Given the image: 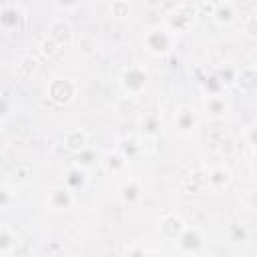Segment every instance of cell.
Instances as JSON below:
<instances>
[{
  "label": "cell",
  "instance_id": "obj_1",
  "mask_svg": "<svg viewBox=\"0 0 257 257\" xmlns=\"http://www.w3.org/2000/svg\"><path fill=\"white\" fill-rule=\"evenodd\" d=\"M177 36H179V34L173 32L167 24H165V26H155V28H151V30L145 34L143 46H145V50L151 52L153 56H165V54H169V52L175 48Z\"/></svg>",
  "mask_w": 257,
  "mask_h": 257
},
{
  "label": "cell",
  "instance_id": "obj_2",
  "mask_svg": "<svg viewBox=\"0 0 257 257\" xmlns=\"http://www.w3.org/2000/svg\"><path fill=\"white\" fill-rule=\"evenodd\" d=\"M195 20H197V8H195L191 2H183V4H179V6L167 16V26H169L173 32L181 34V32H187V30L195 24Z\"/></svg>",
  "mask_w": 257,
  "mask_h": 257
},
{
  "label": "cell",
  "instance_id": "obj_3",
  "mask_svg": "<svg viewBox=\"0 0 257 257\" xmlns=\"http://www.w3.org/2000/svg\"><path fill=\"white\" fill-rule=\"evenodd\" d=\"M120 84L128 96H139L149 84V72L143 66H128L120 74Z\"/></svg>",
  "mask_w": 257,
  "mask_h": 257
},
{
  "label": "cell",
  "instance_id": "obj_4",
  "mask_svg": "<svg viewBox=\"0 0 257 257\" xmlns=\"http://www.w3.org/2000/svg\"><path fill=\"white\" fill-rule=\"evenodd\" d=\"M72 205H74V195H72V189H70V187L58 185V187H52V189L46 193V207H48L52 213L70 211Z\"/></svg>",
  "mask_w": 257,
  "mask_h": 257
},
{
  "label": "cell",
  "instance_id": "obj_5",
  "mask_svg": "<svg viewBox=\"0 0 257 257\" xmlns=\"http://www.w3.org/2000/svg\"><path fill=\"white\" fill-rule=\"evenodd\" d=\"M175 243H177V249L181 253H187V255L201 253V249H203V235H201V231L197 227H185V231L175 239Z\"/></svg>",
  "mask_w": 257,
  "mask_h": 257
},
{
  "label": "cell",
  "instance_id": "obj_6",
  "mask_svg": "<svg viewBox=\"0 0 257 257\" xmlns=\"http://www.w3.org/2000/svg\"><path fill=\"white\" fill-rule=\"evenodd\" d=\"M74 94H76V84L70 78H54L48 86V96L58 104L70 102Z\"/></svg>",
  "mask_w": 257,
  "mask_h": 257
},
{
  "label": "cell",
  "instance_id": "obj_7",
  "mask_svg": "<svg viewBox=\"0 0 257 257\" xmlns=\"http://www.w3.org/2000/svg\"><path fill=\"white\" fill-rule=\"evenodd\" d=\"M197 126H199V116H197L195 108L187 106V104L179 106L177 114H175V128H177V133L189 137V135H193L197 131Z\"/></svg>",
  "mask_w": 257,
  "mask_h": 257
},
{
  "label": "cell",
  "instance_id": "obj_8",
  "mask_svg": "<svg viewBox=\"0 0 257 257\" xmlns=\"http://www.w3.org/2000/svg\"><path fill=\"white\" fill-rule=\"evenodd\" d=\"M185 221L177 215V213H167V215H163V219L159 221V229H161V233H163V237L165 239H169V241H175L183 231H185Z\"/></svg>",
  "mask_w": 257,
  "mask_h": 257
},
{
  "label": "cell",
  "instance_id": "obj_9",
  "mask_svg": "<svg viewBox=\"0 0 257 257\" xmlns=\"http://www.w3.org/2000/svg\"><path fill=\"white\" fill-rule=\"evenodd\" d=\"M48 38H52L58 46H70V42H72V28L64 20H56V22H52V26L48 30Z\"/></svg>",
  "mask_w": 257,
  "mask_h": 257
},
{
  "label": "cell",
  "instance_id": "obj_10",
  "mask_svg": "<svg viewBox=\"0 0 257 257\" xmlns=\"http://www.w3.org/2000/svg\"><path fill=\"white\" fill-rule=\"evenodd\" d=\"M231 171L227 167H213L207 175V181H209V187L213 191H221V189H227L231 185Z\"/></svg>",
  "mask_w": 257,
  "mask_h": 257
},
{
  "label": "cell",
  "instance_id": "obj_11",
  "mask_svg": "<svg viewBox=\"0 0 257 257\" xmlns=\"http://www.w3.org/2000/svg\"><path fill=\"white\" fill-rule=\"evenodd\" d=\"M205 110H207V114L211 118H223L229 112V102L221 94H211L205 100Z\"/></svg>",
  "mask_w": 257,
  "mask_h": 257
},
{
  "label": "cell",
  "instance_id": "obj_12",
  "mask_svg": "<svg viewBox=\"0 0 257 257\" xmlns=\"http://www.w3.org/2000/svg\"><path fill=\"white\" fill-rule=\"evenodd\" d=\"M141 185H139V181H135V179H128V181H124L120 187H118V197H120V201L124 203V205H135L139 199H141Z\"/></svg>",
  "mask_w": 257,
  "mask_h": 257
},
{
  "label": "cell",
  "instance_id": "obj_13",
  "mask_svg": "<svg viewBox=\"0 0 257 257\" xmlns=\"http://www.w3.org/2000/svg\"><path fill=\"white\" fill-rule=\"evenodd\" d=\"M102 165L106 167V171H108V173L118 175V173H122V171L126 169L128 161H126V157H124V155H120V153H106V155H104V159H102Z\"/></svg>",
  "mask_w": 257,
  "mask_h": 257
},
{
  "label": "cell",
  "instance_id": "obj_14",
  "mask_svg": "<svg viewBox=\"0 0 257 257\" xmlns=\"http://www.w3.org/2000/svg\"><path fill=\"white\" fill-rule=\"evenodd\" d=\"M235 18V8L231 2H223V4H217L215 10H213V20L217 24H229L231 20Z\"/></svg>",
  "mask_w": 257,
  "mask_h": 257
},
{
  "label": "cell",
  "instance_id": "obj_15",
  "mask_svg": "<svg viewBox=\"0 0 257 257\" xmlns=\"http://www.w3.org/2000/svg\"><path fill=\"white\" fill-rule=\"evenodd\" d=\"M64 145L70 149V151H82L84 145H86V135L84 131L80 128H72L64 135Z\"/></svg>",
  "mask_w": 257,
  "mask_h": 257
},
{
  "label": "cell",
  "instance_id": "obj_16",
  "mask_svg": "<svg viewBox=\"0 0 257 257\" xmlns=\"http://www.w3.org/2000/svg\"><path fill=\"white\" fill-rule=\"evenodd\" d=\"M159 128H161V122L155 114H145L141 118V131L145 137H155L159 133Z\"/></svg>",
  "mask_w": 257,
  "mask_h": 257
},
{
  "label": "cell",
  "instance_id": "obj_17",
  "mask_svg": "<svg viewBox=\"0 0 257 257\" xmlns=\"http://www.w3.org/2000/svg\"><path fill=\"white\" fill-rule=\"evenodd\" d=\"M16 237L10 233V229L4 225L2 231H0V255H10L12 253V247H16L18 241H14Z\"/></svg>",
  "mask_w": 257,
  "mask_h": 257
},
{
  "label": "cell",
  "instance_id": "obj_18",
  "mask_svg": "<svg viewBox=\"0 0 257 257\" xmlns=\"http://www.w3.org/2000/svg\"><path fill=\"white\" fill-rule=\"evenodd\" d=\"M110 12H112V16H116V18H126V16L131 14V6H128L126 0H114L112 6H110Z\"/></svg>",
  "mask_w": 257,
  "mask_h": 257
},
{
  "label": "cell",
  "instance_id": "obj_19",
  "mask_svg": "<svg viewBox=\"0 0 257 257\" xmlns=\"http://www.w3.org/2000/svg\"><path fill=\"white\" fill-rule=\"evenodd\" d=\"M243 30H245V34H247V36H251V38H257V18H255V16L247 18V20H245V26H243Z\"/></svg>",
  "mask_w": 257,
  "mask_h": 257
},
{
  "label": "cell",
  "instance_id": "obj_20",
  "mask_svg": "<svg viewBox=\"0 0 257 257\" xmlns=\"http://www.w3.org/2000/svg\"><path fill=\"white\" fill-rule=\"evenodd\" d=\"M245 205H247L249 209L257 211V191H249V193L245 195Z\"/></svg>",
  "mask_w": 257,
  "mask_h": 257
},
{
  "label": "cell",
  "instance_id": "obj_21",
  "mask_svg": "<svg viewBox=\"0 0 257 257\" xmlns=\"http://www.w3.org/2000/svg\"><path fill=\"white\" fill-rule=\"evenodd\" d=\"M247 139H249V143L257 149V126H251V128L247 131Z\"/></svg>",
  "mask_w": 257,
  "mask_h": 257
},
{
  "label": "cell",
  "instance_id": "obj_22",
  "mask_svg": "<svg viewBox=\"0 0 257 257\" xmlns=\"http://www.w3.org/2000/svg\"><path fill=\"white\" fill-rule=\"evenodd\" d=\"M251 171H253V175L257 177V149H255L253 155H251Z\"/></svg>",
  "mask_w": 257,
  "mask_h": 257
},
{
  "label": "cell",
  "instance_id": "obj_23",
  "mask_svg": "<svg viewBox=\"0 0 257 257\" xmlns=\"http://www.w3.org/2000/svg\"><path fill=\"white\" fill-rule=\"evenodd\" d=\"M211 2L217 6V4H223V2H229V0H211Z\"/></svg>",
  "mask_w": 257,
  "mask_h": 257
},
{
  "label": "cell",
  "instance_id": "obj_24",
  "mask_svg": "<svg viewBox=\"0 0 257 257\" xmlns=\"http://www.w3.org/2000/svg\"><path fill=\"white\" fill-rule=\"evenodd\" d=\"M126 2H131V0H126Z\"/></svg>",
  "mask_w": 257,
  "mask_h": 257
}]
</instances>
